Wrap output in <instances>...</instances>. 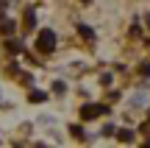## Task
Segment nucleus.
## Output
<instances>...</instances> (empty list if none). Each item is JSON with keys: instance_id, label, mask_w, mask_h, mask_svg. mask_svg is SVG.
Instances as JSON below:
<instances>
[{"instance_id": "nucleus-8", "label": "nucleus", "mask_w": 150, "mask_h": 148, "mask_svg": "<svg viewBox=\"0 0 150 148\" xmlns=\"http://www.w3.org/2000/svg\"><path fill=\"white\" fill-rule=\"evenodd\" d=\"M70 132H72V134H75V137H78V140H83V129H81V126H72Z\"/></svg>"}, {"instance_id": "nucleus-9", "label": "nucleus", "mask_w": 150, "mask_h": 148, "mask_svg": "<svg viewBox=\"0 0 150 148\" xmlns=\"http://www.w3.org/2000/svg\"><path fill=\"white\" fill-rule=\"evenodd\" d=\"M139 73H142V76H150V64H142V67H139Z\"/></svg>"}, {"instance_id": "nucleus-2", "label": "nucleus", "mask_w": 150, "mask_h": 148, "mask_svg": "<svg viewBox=\"0 0 150 148\" xmlns=\"http://www.w3.org/2000/svg\"><path fill=\"white\" fill-rule=\"evenodd\" d=\"M106 106H100V104H86L83 109H81V117H83V120H95L97 115H106Z\"/></svg>"}, {"instance_id": "nucleus-6", "label": "nucleus", "mask_w": 150, "mask_h": 148, "mask_svg": "<svg viewBox=\"0 0 150 148\" xmlns=\"http://www.w3.org/2000/svg\"><path fill=\"white\" fill-rule=\"evenodd\" d=\"M78 31H81V36H86V39H92V28H86V25H78Z\"/></svg>"}, {"instance_id": "nucleus-7", "label": "nucleus", "mask_w": 150, "mask_h": 148, "mask_svg": "<svg viewBox=\"0 0 150 148\" xmlns=\"http://www.w3.org/2000/svg\"><path fill=\"white\" fill-rule=\"evenodd\" d=\"M25 25H28V28L33 25V9H28V11H25Z\"/></svg>"}, {"instance_id": "nucleus-1", "label": "nucleus", "mask_w": 150, "mask_h": 148, "mask_svg": "<svg viewBox=\"0 0 150 148\" xmlns=\"http://www.w3.org/2000/svg\"><path fill=\"white\" fill-rule=\"evenodd\" d=\"M36 48L42 50V53H50V50L56 48V34L50 31V28H45V31H39V36H36Z\"/></svg>"}, {"instance_id": "nucleus-4", "label": "nucleus", "mask_w": 150, "mask_h": 148, "mask_svg": "<svg viewBox=\"0 0 150 148\" xmlns=\"http://www.w3.org/2000/svg\"><path fill=\"white\" fill-rule=\"evenodd\" d=\"M6 50H11V53H20V42H17V39H8V42H6Z\"/></svg>"}, {"instance_id": "nucleus-5", "label": "nucleus", "mask_w": 150, "mask_h": 148, "mask_svg": "<svg viewBox=\"0 0 150 148\" xmlns=\"http://www.w3.org/2000/svg\"><path fill=\"white\" fill-rule=\"evenodd\" d=\"M45 98H47V95H45V92H31V101H33V104H42Z\"/></svg>"}, {"instance_id": "nucleus-3", "label": "nucleus", "mask_w": 150, "mask_h": 148, "mask_svg": "<svg viewBox=\"0 0 150 148\" xmlns=\"http://www.w3.org/2000/svg\"><path fill=\"white\" fill-rule=\"evenodd\" d=\"M117 140H120V143H134V132H131V129H120Z\"/></svg>"}]
</instances>
